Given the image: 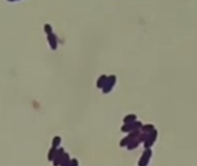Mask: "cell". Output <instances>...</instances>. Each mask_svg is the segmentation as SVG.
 I'll list each match as a JSON object with an SVG mask.
<instances>
[{"label": "cell", "mask_w": 197, "mask_h": 166, "mask_svg": "<svg viewBox=\"0 0 197 166\" xmlns=\"http://www.w3.org/2000/svg\"><path fill=\"white\" fill-rule=\"evenodd\" d=\"M63 154H65L63 149H58V150H57L55 157H54V159L52 160V162H53V165L54 166H60V164H61V160H62V157H63Z\"/></svg>", "instance_id": "cell-1"}, {"label": "cell", "mask_w": 197, "mask_h": 166, "mask_svg": "<svg viewBox=\"0 0 197 166\" xmlns=\"http://www.w3.org/2000/svg\"><path fill=\"white\" fill-rule=\"evenodd\" d=\"M69 163H71V157L67 152L63 154V157H62V160H61V164L60 166H69Z\"/></svg>", "instance_id": "cell-2"}, {"label": "cell", "mask_w": 197, "mask_h": 166, "mask_svg": "<svg viewBox=\"0 0 197 166\" xmlns=\"http://www.w3.org/2000/svg\"><path fill=\"white\" fill-rule=\"evenodd\" d=\"M60 143H61V137L60 136H54L53 140H52V148L58 149V146L60 145Z\"/></svg>", "instance_id": "cell-3"}, {"label": "cell", "mask_w": 197, "mask_h": 166, "mask_svg": "<svg viewBox=\"0 0 197 166\" xmlns=\"http://www.w3.org/2000/svg\"><path fill=\"white\" fill-rule=\"evenodd\" d=\"M57 150L58 149H55V148H51V150L49 151V155H47V158H49V160H53L54 159V157H55V154H57Z\"/></svg>", "instance_id": "cell-4"}, {"label": "cell", "mask_w": 197, "mask_h": 166, "mask_svg": "<svg viewBox=\"0 0 197 166\" xmlns=\"http://www.w3.org/2000/svg\"><path fill=\"white\" fill-rule=\"evenodd\" d=\"M69 166H79V162L77 159H71V163H69Z\"/></svg>", "instance_id": "cell-5"}]
</instances>
